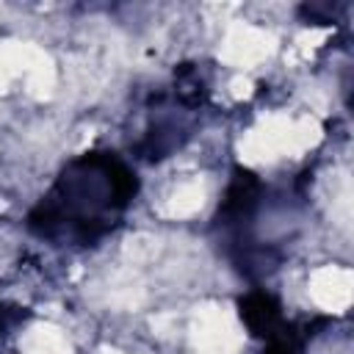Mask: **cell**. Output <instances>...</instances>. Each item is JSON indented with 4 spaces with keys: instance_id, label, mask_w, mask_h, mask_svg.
I'll return each mask as SVG.
<instances>
[{
    "instance_id": "obj_1",
    "label": "cell",
    "mask_w": 354,
    "mask_h": 354,
    "mask_svg": "<svg viewBox=\"0 0 354 354\" xmlns=\"http://www.w3.org/2000/svg\"><path fill=\"white\" fill-rule=\"evenodd\" d=\"M130 174L113 158H83L61 177L55 196L47 202L44 227H64L69 235L88 238L130 196Z\"/></svg>"
}]
</instances>
